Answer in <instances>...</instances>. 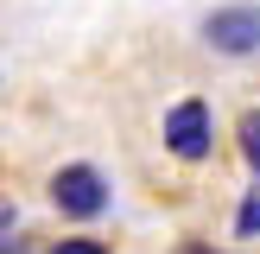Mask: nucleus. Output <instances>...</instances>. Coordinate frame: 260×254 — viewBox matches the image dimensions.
<instances>
[{
    "label": "nucleus",
    "mask_w": 260,
    "mask_h": 254,
    "mask_svg": "<svg viewBox=\"0 0 260 254\" xmlns=\"http://www.w3.org/2000/svg\"><path fill=\"white\" fill-rule=\"evenodd\" d=\"M210 146H216V114H210V102H203V96H184L172 114H165V152L184 159V165H197V159H210Z\"/></svg>",
    "instance_id": "obj_1"
},
{
    "label": "nucleus",
    "mask_w": 260,
    "mask_h": 254,
    "mask_svg": "<svg viewBox=\"0 0 260 254\" xmlns=\"http://www.w3.org/2000/svg\"><path fill=\"white\" fill-rule=\"evenodd\" d=\"M51 203H57L63 216H76V223H95V216L108 210V178H102L95 165H63V172L51 178Z\"/></svg>",
    "instance_id": "obj_2"
},
{
    "label": "nucleus",
    "mask_w": 260,
    "mask_h": 254,
    "mask_svg": "<svg viewBox=\"0 0 260 254\" xmlns=\"http://www.w3.org/2000/svg\"><path fill=\"white\" fill-rule=\"evenodd\" d=\"M203 38L222 57H254L260 51V7H216L203 19Z\"/></svg>",
    "instance_id": "obj_3"
},
{
    "label": "nucleus",
    "mask_w": 260,
    "mask_h": 254,
    "mask_svg": "<svg viewBox=\"0 0 260 254\" xmlns=\"http://www.w3.org/2000/svg\"><path fill=\"white\" fill-rule=\"evenodd\" d=\"M241 159H248V165H254V178H260V108L241 121Z\"/></svg>",
    "instance_id": "obj_4"
},
{
    "label": "nucleus",
    "mask_w": 260,
    "mask_h": 254,
    "mask_svg": "<svg viewBox=\"0 0 260 254\" xmlns=\"http://www.w3.org/2000/svg\"><path fill=\"white\" fill-rule=\"evenodd\" d=\"M235 235H260V190H248V203L235 216Z\"/></svg>",
    "instance_id": "obj_5"
},
{
    "label": "nucleus",
    "mask_w": 260,
    "mask_h": 254,
    "mask_svg": "<svg viewBox=\"0 0 260 254\" xmlns=\"http://www.w3.org/2000/svg\"><path fill=\"white\" fill-rule=\"evenodd\" d=\"M51 254H108V241H95V235H70V241H57Z\"/></svg>",
    "instance_id": "obj_6"
},
{
    "label": "nucleus",
    "mask_w": 260,
    "mask_h": 254,
    "mask_svg": "<svg viewBox=\"0 0 260 254\" xmlns=\"http://www.w3.org/2000/svg\"><path fill=\"white\" fill-rule=\"evenodd\" d=\"M184 254H210V248H197V241H184Z\"/></svg>",
    "instance_id": "obj_7"
}]
</instances>
